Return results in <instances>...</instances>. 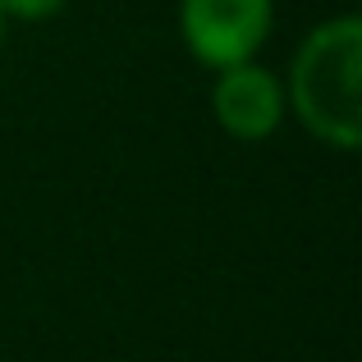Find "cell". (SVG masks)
<instances>
[{
	"instance_id": "obj_2",
	"label": "cell",
	"mask_w": 362,
	"mask_h": 362,
	"mask_svg": "<svg viewBox=\"0 0 362 362\" xmlns=\"http://www.w3.org/2000/svg\"><path fill=\"white\" fill-rule=\"evenodd\" d=\"M179 33L206 69H230L262 51L271 0H179Z\"/></svg>"
},
{
	"instance_id": "obj_1",
	"label": "cell",
	"mask_w": 362,
	"mask_h": 362,
	"mask_svg": "<svg viewBox=\"0 0 362 362\" xmlns=\"http://www.w3.org/2000/svg\"><path fill=\"white\" fill-rule=\"evenodd\" d=\"M358 78H362V18L358 14L326 18L303 37L293 69H289V101L298 110L303 129L312 138H321L326 147L358 151L362 142Z\"/></svg>"
},
{
	"instance_id": "obj_3",
	"label": "cell",
	"mask_w": 362,
	"mask_h": 362,
	"mask_svg": "<svg viewBox=\"0 0 362 362\" xmlns=\"http://www.w3.org/2000/svg\"><path fill=\"white\" fill-rule=\"evenodd\" d=\"M211 110L221 119V129L239 142H262L280 129L284 119V83L275 78L271 69L243 60L221 69L211 92Z\"/></svg>"
},
{
	"instance_id": "obj_4",
	"label": "cell",
	"mask_w": 362,
	"mask_h": 362,
	"mask_svg": "<svg viewBox=\"0 0 362 362\" xmlns=\"http://www.w3.org/2000/svg\"><path fill=\"white\" fill-rule=\"evenodd\" d=\"M60 9L64 0H0V14H14V18H51Z\"/></svg>"
},
{
	"instance_id": "obj_5",
	"label": "cell",
	"mask_w": 362,
	"mask_h": 362,
	"mask_svg": "<svg viewBox=\"0 0 362 362\" xmlns=\"http://www.w3.org/2000/svg\"><path fill=\"white\" fill-rule=\"evenodd\" d=\"M0 37H5V14H0Z\"/></svg>"
}]
</instances>
